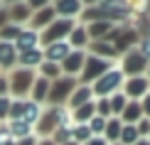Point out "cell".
<instances>
[{
  "label": "cell",
  "instance_id": "1",
  "mask_svg": "<svg viewBox=\"0 0 150 145\" xmlns=\"http://www.w3.org/2000/svg\"><path fill=\"white\" fill-rule=\"evenodd\" d=\"M69 123H71V111L67 106H45L40 121L35 125V135L37 138H52L57 128L69 125Z\"/></svg>",
  "mask_w": 150,
  "mask_h": 145
},
{
  "label": "cell",
  "instance_id": "2",
  "mask_svg": "<svg viewBox=\"0 0 150 145\" xmlns=\"http://www.w3.org/2000/svg\"><path fill=\"white\" fill-rule=\"evenodd\" d=\"M123 81H126V74L121 71V66H118V64H113L108 71H103L101 76L91 84L93 98H108V96H113V93H118V91L123 89Z\"/></svg>",
  "mask_w": 150,
  "mask_h": 145
},
{
  "label": "cell",
  "instance_id": "3",
  "mask_svg": "<svg viewBox=\"0 0 150 145\" xmlns=\"http://www.w3.org/2000/svg\"><path fill=\"white\" fill-rule=\"evenodd\" d=\"M37 79L35 69H22L15 66L12 71H8V81H10V98H30L32 84Z\"/></svg>",
  "mask_w": 150,
  "mask_h": 145
},
{
  "label": "cell",
  "instance_id": "4",
  "mask_svg": "<svg viewBox=\"0 0 150 145\" xmlns=\"http://www.w3.org/2000/svg\"><path fill=\"white\" fill-rule=\"evenodd\" d=\"M76 86H79V79H71V76H59L57 81H52L49 96H47V106H67V101L71 98Z\"/></svg>",
  "mask_w": 150,
  "mask_h": 145
},
{
  "label": "cell",
  "instance_id": "5",
  "mask_svg": "<svg viewBox=\"0 0 150 145\" xmlns=\"http://www.w3.org/2000/svg\"><path fill=\"white\" fill-rule=\"evenodd\" d=\"M118 66H121V71L126 74V79H130V76H145V71H148V59L138 52V47H133V49H128V52L121 54Z\"/></svg>",
  "mask_w": 150,
  "mask_h": 145
},
{
  "label": "cell",
  "instance_id": "6",
  "mask_svg": "<svg viewBox=\"0 0 150 145\" xmlns=\"http://www.w3.org/2000/svg\"><path fill=\"white\" fill-rule=\"evenodd\" d=\"M98 10H101L103 20L113 22V25H128L130 22V10H128V3L126 0H101V3L96 5Z\"/></svg>",
  "mask_w": 150,
  "mask_h": 145
},
{
  "label": "cell",
  "instance_id": "7",
  "mask_svg": "<svg viewBox=\"0 0 150 145\" xmlns=\"http://www.w3.org/2000/svg\"><path fill=\"white\" fill-rule=\"evenodd\" d=\"M74 27H76V20H62V17H57V20L49 25L47 30H42V32H40L42 47L52 45V42H64V40H69V35H71Z\"/></svg>",
  "mask_w": 150,
  "mask_h": 145
},
{
  "label": "cell",
  "instance_id": "8",
  "mask_svg": "<svg viewBox=\"0 0 150 145\" xmlns=\"http://www.w3.org/2000/svg\"><path fill=\"white\" fill-rule=\"evenodd\" d=\"M111 66H113V62H106V59H101V57H93V54H89V52H86L84 69H81V74H79V84L91 86L93 81L101 76L103 71H108Z\"/></svg>",
  "mask_w": 150,
  "mask_h": 145
},
{
  "label": "cell",
  "instance_id": "9",
  "mask_svg": "<svg viewBox=\"0 0 150 145\" xmlns=\"http://www.w3.org/2000/svg\"><path fill=\"white\" fill-rule=\"evenodd\" d=\"M84 62H86V49H71V54L62 62V76H71V79H79L81 69H84Z\"/></svg>",
  "mask_w": 150,
  "mask_h": 145
},
{
  "label": "cell",
  "instance_id": "10",
  "mask_svg": "<svg viewBox=\"0 0 150 145\" xmlns=\"http://www.w3.org/2000/svg\"><path fill=\"white\" fill-rule=\"evenodd\" d=\"M54 20H57L54 5H47V8H42V10H35V12H32V17H30L27 27H30V30H35V32H42V30H47Z\"/></svg>",
  "mask_w": 150,
  "mask_h": 145
},
{
  "label": "cell",
  "instance_id": "11",
  "mask_svg": "<svg viewBox=\"0 0 150 145\" xmlns=\"http://www.w3.org/2000/svg\"><path fill=\"white\" fill-rule=\"evenodd\" d=\"M123 93H126L128 101H140L148 93V76H130L123 81Z\"/></svg>",
  "mask_w": 150,
  "mask_h": 145
},
{
  "label": "cell",
  "instance_id": "12",
  "mask_svg": "<svg viewBox=\"0 0 150 145\" xmlns=\"http://www.w3.org/2000/svg\"><path fill=\"white\" fill-rule=\"evenodd\" d=\"M54 5V12H57V17L62 20H79V15L84 12V5H81V0H57Z\"/></svg>",
  "mask_w": 150,
  "mask_h": 145
},
{
  "label": "cell",
  "instance_id": "13",
  "mask_svg": "<svg viewBox=\"0 0 150 145\" xmlns=\"http://www.w3.org/2000/svg\"><path fill=\"white\" fill-rule=\"evenodd\" d=\"M86 52H89V54H93V57H101V59H106V62H113V64H116L118 59H121L118 49L113 47V42H108V40H98V42H91Z\"/></svg>",
  "mask_w": 150,
  "mask_h": 145
},
{
  "label": "cell",
  "instance_id": "14",
  "mask_svg": "<svg viewBox=\"0 0 150 145\" xmlns=\"http://www.w3.org/2000/svg\"><path fill=\"white\" fill-rule=\"evenodd\" d=\"M17 49V54L20 52H30V49H37V47H42V40H40V32H35V30H30V27H22V32L17 35V40L12 42Z\"/></svg>",
  "mask_w": 150,
  "mask_h": 145
},
{
  "label": "cell",
  "instance_id": "15",
  "mask_svg": "<svg viewBox=\"0 0 150 145\" xmlns=\"http://www.w3.org/2000/svg\"><path fill=\"white\" fill-rule=\"evenodd\" d=\"M42 52H45V62H54V64H62V62L67 59V57L71 54V47L69 42H52V45L42 47Z\"/></svg>",
  "mask_w": 150,
  "mask_h": 145
},
{
  "label": "cell",
  "instance_id": "16",
  "mask_svg": "<svg viewBox=\"0 0 150 145\" xmlns=\"http://www.w3.org/2000/svg\"><path fill=\"white\" fill-rule=\"evenodd\" d=\"M17 66V49L12 42H0V71H12Z\"/></svg>",
  "mask_w": 150,
  "mask_h": 145
},
{
  "label": "cell",
  "instance_id": "17",
  "mask_svg": "<svg viewBox=\"0 0 150 145\" xmlns=\"http://www.w3.org/2000/svg\"><path fill=\"white\" fill-rule=\"evenodd\" d=\"M42 62H45V52H42V47L17 54V66H22V69H35V71H37Z\"/></svg>",
  "mask_w": 150,
  "mask_h": 145
},
{
  "label": "cell",
  "instance_id": "18",
  "mask_svg": "<svg viewBox=\"0 0 150 145\" xmlns=\"http://www.w3.org/2000/svg\"><path fill=\"white\" fill-rule=\"evenodd\" d=\"M89 101H93V89H91V86H86V84H79L76 89H74L71 98L67 101V108L74 111V108H79V106L89 103Z\"/></svg>",
  "mask_w": 150,
  "mask_h": 145
},
{
  "label": "cell",
  "instance_id": "19",
  "mask_svg": "<svg viewBox=\"0 0 150 145\" xmlns=\"http://www.w3.org/2000/svg\"><path fill=\"white\" fill-rule=\"evenodd\" d=\"M42 108H45V106H40V103H35V101L25 98V101H22L20 118H17V121H25V123H30V125L35 128V125H37V121H40V116H42Z\"/></svg>",
  "mask_w": 150,
  "mask_h": 145
},
{
  "label": "cell",
  "instance_id": "20",
  "mask_svg": "<svg viewBox=\"0 0 150 145\" xmlns=\"http://www.w3.org/2000/svg\"><path fill=\"white\" fill-rule=\"evenodd\" d=\"M84 27H86V32H89L91 42H98V40H106V37L113 32V30H116V25H113V22H108V20H98V22L84 25Z\"/></svg>",
  "mask_w": 150,
  "mask_h": 145
},
{
  "label": "cell",
  "instance_id": "21",
  "mask_svg": "<svg viewBox=\"0 0 150 145\" xmlns=\"http://www.w3.org/2000/svg\"><path fill=\"white\" fill-rule=\"evenodd\" d=\"M8 12H10V22H12V25H20V27H27L30 17H32V10L27 8V3H15V5H10Z\"/></svg>",
  "mask_w": 150,
  "mask_h": 145
},
{
  "label": "cell",
  "instance_id": "22",
  "mask_svg": "<svg viewBox=\"0 0 150 145\" xmlns=\"http://www.w3.org/2000/svg\"><path fill=\"white\" fill-rule=\"evenodd\" d=\"M49 86H52V81L37 76V79H35V84H32V91H30V101H35V103H40V106H47Z\"/></svg>",
  "mask_w": 150,
  "mask_h": 145
},
{
  "label": "cell",
  "instance_id": "23",
  "mask_svg": "<svg viewBox=\"0 0 150 145\" xmlns=\"http://www.w3.org/2000/svg\"><path fill=\"white\" fill-rule=\"evenodd\" d=\"M69 47L71 49H89V45H91V37H89V32H86V27L84 25H79L76 22V27L71 30V35H69Z\"/></svg>",
  "mask_w": 150,
  "mask_h": 145
},
{
  "label": "cell",
  "instance_id": "24",
  "mask_svg": "<svg viewBox=\"0 0 150 145\" xmlns=\"http://www.w3.org/2000/svg\"><path fill=\"white\" fill-rule=\"evenodd\" d=\"M93 116H96V103H93V101H89V103H84V106H79V108L71 111V123H74V125L89 123Z\"/></svg>",
  "mask_w": 150,
  "mask_h": 145
},
{
  "label": "cell",
  "instance_id": "25",
  "mask_svg": "<svg viewBox=\"0 0 150 145\" xmlns=\"http://www.w3.org/2000/svg\"><path fill=\"white\" fill-rule=\"evenodd\" d=\"M143 118V108H140V101H128V106L121 113V121L126 125H135Z\"/></svg>",
  "mask_w": 150,
  "mask_h": 145
},
{
  "label": "cell",
  "instance_id": "26",
  "mask_svg": "<svg viewBox=\"0 0 150 145\" xmlns=\"http://www.w3.org/2000/svg\"><path fill=\"white\" fill-rule=\"evenodd\" d=\"M121 130H123V121L121 118H108L106 121V130H103V138H106V143L108 145H113V143H118V138H121Z\"/></svg>",
  "mask_w": 150,
  "mask_h": 145
},
{
  "label": "cell",
  "instance_id": "27",
  "mask_svg": "<svg viewBox=\"0 0 150 145\" xmlns=\"http://www.w3.org/2000/svg\"><path fill=\"white\" fill-rule=\"evenodd\" d=\"M8 128H10V135L15 138V140H22V138H27V135H35V128L30 123H25V121H8Z\"/></svg>",
  "mask_w": 150,
  "mask_h": 145
},
{
  "label": "cell",
  "instance_id": "28",
  "mask_svg": "<svg viewBox=\"0 0 150 145\" xmlns=\"http://www.w3.org/2000/svg\"><path fill=\"white\" fill-rule=\"evenodd\" d=\"M37 76H42V79H47V81H57L62 76V66L54 64V62H42L40 69H37Z\"/></svg>",
  "mask_w": 150,
  "mask_h": 145
},
{
  "label": "cell",
  "instance_id": "29",
  "mask_svg": "<svg viewBox=\"0 0 150 145\" xmlns=\"http://www.w3.org/2000/svg\"><path fill=\"white\" fill-rule=\"evenodd\" d=\"M108 103H111V113H113L116 118H121L123 108L128 106V98H126L123 91H118V93H113V96H108Z\"/></svg>",
  "mask_w": 150,
  "mask_h": 145
},
{
  "label": "cell",
  "instance_id": "30",
  "mask_svg": "<svg viewBox=\"0 0 150 145\" xmlns=\"http://www.w3.org/2000/svg\"><path fill=\"white\" fill-rule=\"evenodd\" d=\"M138 140H140L138 128H135V125H126V123H123V130H121V138H118V143H121V145H135Z\"/></svg>",
  "mask_w": 150,
  "mask_h": 145
},
{
  "label": "cell",
  "instance_id": "31",
  "mask_svg": "<svg viewBox=\"0 0 150 145\" xmlns=\"http://www.w3.org/2000/svg\"><path fill=\"white\" fill-rule=\"evenodd\" d=\"M20 32H22L20 25H12V22L5 25V27H0V42H15Z\"/></svg>",
  "mask_w": 150,
  "mask_h": 145
},
{
  "label": "cell",
  "instance_id": "32",
  "mask_svg": "<svg viewBox=\"0 0 150 145\" xmlns=\"http://www.w3.org/2000/svg\"><path fill=\"white\" fill-rule=\"evenodd\" d=\"M93 138L91 133V128H89V123H81V125H74V140H76L79 145H84V143H89Z\"/></svg>",
  "mask_w": 150,
  "mask_h": 145
},
{
  "label": "cell",
  "instance_id": "33",
  "mask_svg": "<svg viewBox=\"0 0 150 145\" xmlns=\"http://www.w3.org/2000/svg\"><path fill=\"white\" fill-rule=\"evenodd\" d=\"M126 3H128V10H130V15H133V17H143L148 12L150 0H126Z\"/></svg>",
  "mask_w": 150,
  "mask_h": 145
},
{
  "label": "cell",
  "instance_id": "34",
  "mask_svg": "<svg viewBox=\"0 0 150 145\" xmlns=\"http://www.w3.org/2000/svg\"><path fill=\"white\" fill-rule=\"evenodd\" d=\"M93 103H96V116H101V118H113V113H111V103H108V98H93Z\"/></svg>",
  "mask_w": 150,
  "mask_h": 145
},
{
  "label": "cell",
  "instance_id": "35",
  "mask_svg": "<svg viewBox=\"0 0 150 145\" xmlns=\"http://www.w3.org/2000/svg\"><path fill=\"white\" fill-rule=\"evenodd\" d=\"M89 128H91L93 138H103V130H106V118H101V116H93L91 121H89Z\"/></svg>",
  "mask_w": 150,
  "mask_h": 145
},
{
  "label": "cell",
  "instance_id": "36",
  "mask_svg": "<svg viewBox=\"0 0 150 145\" xmlns=\"http://www.w3.org/2000/svg\"><path fill=\"white\" fill-rule=\"evenodd\" d=\"M10 106H12L10 96H0V123H5L10 118Z\"/></svg>",
  "mask_w": 150,
  "mask_h": 145
},
{
  "label": "cell",
  "instance_id": "37",
  "mask_svg": "<svg viewBox=\"0 0 150 145\" xmlns=\"http://www.w3.org/2000/svg\"><path fill=\"white\" fill-rule=\"evenodd\" d=\"M135 128H138V135H140V138H148V135H150V118L143 116L140 121L135 123Z\"/></svg>",
  "mask_w": 150,
  "mask_h": 145
},
{
  "label": "cell",
  "instance_id": "38",
  "mask_svg": "<svg viewBox=\"0 0 150 145\" xmlns=\"http://www.w3.org/2000/svg\"><path fill=\"white\" fill-rule=\"evenodd\" d=\"M138 52L150 62V37H140V42H138Z\"/></svg>",
  "mask_w": 150,
  "mask_h": 145
},
{
  "label": "cell",
  "instance_id": "39",
  "mask_svg": "<svg viewBox=\"0 0 150 145\" xmlns=\"http://www.w3.org/2000/svg\"><path fill=\"white\" fill-rule=\"evenodd\" d=\"M0 96H10V81L5 71H0Z\"/></svg>",
  "mask_w": 150,
  "mask_h": 145
},
{
  "label": "cell",
  "instance_id": "40",
  "mask_svg": "<svg viewBox=\"0 0 150 145\" xmlns=\"http://www.w3.org/2000/svg\"><path fill=\"white\" fill-rule=\"evenodd\" d=\"M25 3H27V8L30 10H42V8H47V5H52V0H25Z\"/></svg>",
  "mask_w": 150,
  "mask_h": 145
},
{
  "label": "cell",
  "instance_id": "41",
  "mask_svg": "<svg viewBox=\"0 0 150 145\" xmlns=\"http://www.w3.org/2000/svg\"><path fill=\"white\" fill-rule=\"evenodd\" d=\"M140 108H143V116H145V118H150V91L140 98Z\"/></svg>",
  "mask_w": 150,
  "mask_h": 145
},
{
  "label": "cell",
  "instance_id": "42",
  "mask_svg": "<svg viewBox=\"0 0 150 145\" xmlns=\"http://www.w3.org/2000/svg\"><path fill=\"white\" fill-rule=\"evenodd\" d=\"M5 25H10V12L5 5H0V27H5Z\"/></svg>",
  "mask_w": 150,
  "mask_h": 145
},
{
  "label": "cell",
  "instance_id": "43",
  "mask_svg": "<svg viewBox=\"0 0 150 145\" xmlns=\"http://www.w3.org/2000/svg\"><path fill=\"white\" fill-rule=\"evenodd\" d=\"M37 143H40L37 135H27V138H22V140H17V145H37Z\"/></svg>",
  "mask_w": 150,
  "mask_h": 145
},
{
  "label": "cell",
  "instance_id": "44",
  "mask_svg": "<svg viewBox=\"0 0 150 145\" xmlns=\"http://www.w3.org/2000/svg\"><path fill=\"white\" fill-rule=\"evenodd\" d=\"M84 145H108V143H106V138H91V140L84 143Z\"/></svg>",
  "mask_w": 150,
  "mask_h": 145
},
{
  "label": "cell",
  "instance_id": "45",
  "mask_svg": "<svg viewBox=\"0 0 150 145\" xmlns=\"http://www.w3.org/2000/svg\"><path fill=\"white\" fill-rule=\"evenodd\" d=\"M37 145H57V143H54L52 138H40V143H37Z\"/></svg>",
  "mask_w": 150,
  "mask_h": 145
},
{
  "label": "cell",
  "instance_id": "46",
  "mask_svg": "<svg viewBox=\"0 0 150 145\" xmlns=\"http://www.w3.org/2000/svg\"><path fill=\"white\" fill-rule=\"evenodd\" d=\"M15 3H25V0H0V5H5V8H10V5H15Z\"/></svg>",
  "mask_w": 150,
  "mask_h": 145
},
{
  "label": "cell",
  "instance_id": "47",
  "mask_svg": "<svg viewBox=\"0 0 150 145\" xmlns=\"http://www.w3.org/2000/svg\"><path fill=\"white\" fill-rule=\"evenodd\" d=\"M98 3H101V0H81L84 8H91V5H98Z\"/></svg>",
  "mask_w": 150,
  "mask_h": 145
},
{
  "label": "cell",
  "instance_id": "48",
  "mask_svg": "<svg viewBox=\"0 0 150 145\" xmlns=\"http://www.w3.org/2000/svg\"><path fill=\"white\" fill-rule=\"evenodd\" d=\"M135 145H150V140H148V138H140V140L135 143Z\"/></svg>",
  "mask_w": 150,
  "mask_h": 145
},
{
  "label": "cell",
  "instance_id": "49",
  "mask_svg": "<svg viewBox=\"0 0 150 145\" xmlns=\"http://www.w3.org/2000/svg\"><path fill=\"white\" fill-rule=\"evenodd\" d=\"M145 76H148V79H150V62H148V71H145Z\"/></svg>",
  "mask_w": 150,
  "mask_h": 145
},
{
  "label": "cell",
  "instance_id": "50",
  "mask_svg": "<svg viewBox=\"0 0 150 145\" xmlns=\"http://www.w3.org/2000/svg\"><path fill=\"white\" fill-rule=\"evenodd\" d=\"M145 17H150V5H148V12H145Z\"/></svg>",
  "mask_w": 150,
  "mask_h": 145
},
{
  "label": "cell",
  "instance_id": "51",
  "mask_svg": "<svg viewBox=\"0 0 150 145\" xmlns=\"http://www.w3.org/2000/svg\"><path fill=\"white\" fill-rule=\"evenodd\" d=\"M148 91H150V79H148Z\"/></svg>",
  "mask_w": 150,
  "mask_h": 145
},
{
  "label": "cell",
  "instance_id": "52",
  "mask_svg": "<svg viewBox=\"0 0 150 145\" xmlns=\"http://www.w3.org/2000/svg\"><path fill=\"white\" fill-rule=\"evenodd\" d=\"M113 145H121V143H113Z\"/></svg>",
  "mask_w": 150,
  "mask_h": 145
},
{
  "label": "cell",
  "instance_id": "53",
  "mask_svg": "<svg viewBox=\"0 0 150 145\" xmlns=\"http://www.w3.org/2000/svg\"><path fill=\"white\" fill-rule=\"evenodd\" d=\"M52 3H57V0H52Z\"/></svg>",
  "mask_w": 150,
  "mask_h": 145
},
{
  "label": "cell",
  "instance_id": "54",
  "mask_svg": "<svg viewBox=\"0 0 150 145\" xmlns=\"http://www.w3.org/2000/svg\"><path fill=\"white\" fill-rule=\"evenodd\" d=\"M148 140H150V135H148Z\"/></svg>",
  "mask_w": 150,
  "mask_h": 145
}]
</instances>
